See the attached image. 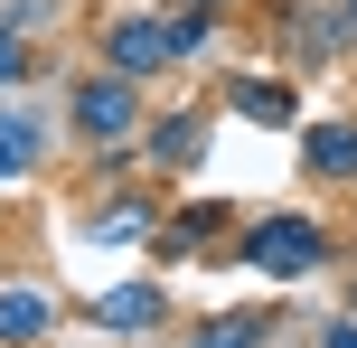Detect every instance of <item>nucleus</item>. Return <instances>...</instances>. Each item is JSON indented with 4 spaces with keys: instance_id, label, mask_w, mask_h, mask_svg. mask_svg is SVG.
<instances>
[{
    "instance_id": "1",
    "label": "nucleus",
    "mask_w": 357,
    "mask_h": 348,
    "mask_svg": "<svg viewBox=\"0 0 357 348\" xmlns=\"http://www.w3.org/2000/svg\"><path fill=\"white\" fill-rule=\"evenodd\" d=\"M339 255H348V236L320 207H245V226H235V245H226V264L254 273L264 292H301V282H320Z\"/></svg>"
},
{
    "instance_id": "2",
    "label": "nucleus",
    "mask_w": 357,
    "mask_h": 348,
    "mask_svg": "<svg viewBox=\"0 0 357 348\" xmlns=\"http://www.w3.org/2000/svg\"><path fill=\"white\" fill-rule=\"evenodd\" d=\"M264 29H273L282 75H329V66H348V56H357L348 0H264Z\"/></svg>"
},
{
    "instance_id": "3",
    "label": "nucleus",
    "mask_w": 357,
    "mask_h": 348,
    "mask_svg": "<svg viewBox=\"0 0 357 348\" xmlns=\"http://www.w3.org/2000/svg\"><path fill=\"white\" fill-rule=\"evenodd\" d=\"M142 113H151V85H132V75H113V66H85V75H66L56 132H66L75 151H104V142H132Z\"/></svg>"
},
{
    "instance_id": "4",
    "label": "nucleus",
    "mask_w": 357,
    "mask_h": 348,
    "mask_svg": "<svg viewBox=\"0 0 357 348\" xmlns=\"http://www.w3.org/2000/svg\"><path fill=\"white\" fill-rule=\"evenodd\" d=\"M235 226H245V207L235 198H188V207H160V226H151L142 255L160 264V273H188V264H226Z\"/></svg>"
},
{
    "instance_id": "5",
    "label": "nucleus",
    "mask_w": 357,
    "mask_h": 348,
    "mask_svg": "<svg viewBox=\"0 0 357 348\" xmlns=\"http://www.w3.org/2000/svg\"><path fill=\"white\" fill-rule=\"evenodd\" d=\"M66 320H85L94 339H160L169 320H178V292H169L160 273H142V282H94V292L66 301Z\"/></svg>"
},
{
    "instance_id": "6",
    "label": "nucleus",
    "mask_w": 357,
    "mask_h": 348,
    "mask_svg": "<svg viewBox=\"0 0 357 348\" xmlns=\"http://www.w3.org/2000/svg\"><path fill=\"white\" fill-rule=\"evenodd\" d=\"M216 123H226L216 104H151L142 132H132V142H142V169H151L160 188H169V179H197L207 151H216Z\"/></svg>"
},
{
    "instance_id": "7",
    "label": "nucleus",
    "mask_w": 357,
    "mask_h": 348,
    "mask_svg": "<svg viewBox=\"0 0 357 348\" xmlns=\"http://www.w3.org/2000/svg\"><path fill=\"white\" fill-rule=\"evenodd\" d=\"M94 66L132 75V85H160V75H178L169 10H104V19H94Z\"/></svg>"
},
{
    "instance_id": "8",
    "label": "nucleus",
    "mask_w": 357,
    "mask_h": 348,
    "mask_svg": "<svg viewBox=\"0 0 357 348\" xmlns=\"http://www.w3.org/2000/svg\"><path fill=\"white\" fill-rule=\"evenodd\" d=\"M226 123H264V132H291L301 123V75H264V66H226L207 94Z\"/></svg>"
},
{
    "instance_id": "9",
    "label": "nucleus",
    "mask_w": 357,
    "mask_h": 348,
    "mask_svg": "<svg viewBox=\"0 0 357 348\" xmlns=\"http://www.w3.org/2000/svg\"><path fill=\"white\" fill-rule=\"evenodd\" d=\"M151 226H160V188H132V179H123V188H104V198L75 217V236H85L94 255H142Z\"/></svg>"
},
{
    "instance_id": "10",
    "label": "nucleus",
    "mask_w": 357,
    "mask_h": 348,
    "mask_svg": "<svg viewBox=\"0 0 357 348\" xmlns=\"http://www.w3.org/2000/svg\"><path fill=\"white\" fill-rule=\"evenodd\" d=\"M291 160L310 188H357V113H301L291 123Z\"/></svg>"
},
{
    "instance_id": "11",
    "label": "nucleus",
    "mask_w": 357,
    "mask_h": 348,
    "mask_svg": "<svg viewBox=\"0 0 357 348\" xmlns=\"http://www.w3.org/2000/svg\"><path fill=\"white\" fill-rule=\"evenodd\" d=\"M56 113H38L29 94H0V188H19V179H38V169L56 160Z\"/></svg>"
},
{
    "instance_id": "12",
    "label": "nucleus",
    "mask_w": 357,
    "mask_h": 348,
    "mask_svg": "<svg viewBox=\"0 0 357 348\" xmlns=\"http://www.w3.org/2000/svg\"><path fill=\"white\" fill-rule=\"evenodd\" d=\"M56 330H66L56 282H10V273H0V348H47Z\"/></svg>"
},
{
    "instance_id": "13",
    "label": "nucleus",
    "mask_w": 357,
    "mask_h": 348,
    "mask_svg": "<svg viewBox=\"0 0 357 348\" xmlns=\"http://www.w3.org/2000/svg\"><path fill=\"white\" fill-rule=\"evenodd\" d=\"M282 339V301H226V311H197L178 348H273Z\"/></svg>"
},
{
    "instance_id": "14",
    "label": "nucleus",
    "mask_w": 357,
    "mask_h": 348,
    "mask_svg": "<svg viewBox=\"0 0 357 348\" xmlns=\"http://www.w3.org/2000/svg\"><path fill=\"white\" fill-rule=\"evenodd\" d=\"M38 75H47V38H19L10 19H0V94H29Z\"/></svg>"
},
{
    "instance_id": "15",
    "label": "nucleus",
    "mask_w": 357,
    "mask_h": 348,
    "mask_svg": "<svg viewBox=\"0 0 357 348\" xmlns=\"http://www.w3.org/2000/svg\"><path fill=\"white\" fill-rule=\"evenodd\" d=\"M0 19H10L19 38H47L56 29V0H0Z\"/></svg>"
},
{
    "instance_id": "16",
    "label": "nucleus",
    "mask_w": 357,
    "mask_h": 348,
    "mask_svg": "<svg viewBox=\"0 0 357 348\" xmlns=\"http://www.w3.org/2000/svg\"><path fill=\"white\" fill-rule=\"evenodd\" d=\"M310 348H357V311H329V320H310Z\"/></svg>"
},
{
    "instance_id": "17",
    "label": "nucleus",
    "mask_w": 357,
    "mask_h": 348,
    "mask_svg": "<svg viewBox=\"0 0 357 348\" xmlns=\"http://www.w3.org/2000/svg\"><path fill=\"white\" fill-rule=\"evenodd\" d=\"M178 10H207V19H226V10H235V0H178Z\"/></svg>"
},
{
    "instance_id": "18",
    "label": "nucleus",
    "mask_w": 357,
    "mask_h": 348,
    "mask_svg": "<svg viewBox=\"0 0 357 348\" xmlns=\"http://www.w3.org/2000/svg\"><path fill=\"white\" fill-rule=\"evenodd\" d=\"M339 311H357V264H348V282H339Z\"/></svg>"
},
{
    "instance_id": "19",
    "label": "nucleus",
    "mask_w": 357,
    "mask_h": 348,
    "mask_svg": "<svg viewBox=\"0 0 357 348\" xmlns=\"http://www.w3.org/2000/svg\"><path fill=\"white\" fill-rule=\"evenodd\" d=\"M348 19H357V0H348Z\"/></svg>"
}]
</instances>
